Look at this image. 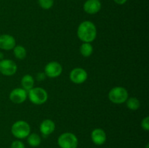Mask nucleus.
Returning a JSON list of instances; mask_svg holds the SVG:
<instances>
[{"instance_id":"f257e3e1","label":"nucleus","mask_w":149,"mask_h":148,"mask_svg":"<svg viewBox=\"0 0 149 148\" xmlns=\"http://www.w3.org/2000/svg\"><path fill=\"white\" fill-rule=\"evenodd\" d=\"M77 36L83 42L91 43L97 36V28L93 22L85 20L81 22L77 28Z\"/></svg>"},{"instance_id":"f03ea898","label":"nucleus","mask_w":149,"mask_h":148,"mask_svg":"<svg viewBox=\"0 0 149 148\" xmlns=\"http://www.w3.org/2000/svg\"><path fill=\"white\" fill-rule=\"evenodd\" d=\"M28 97L33 104L41 105L47 101L48 94L45 89L41 87H33L28 91Z\"/></svg>"},{"instance_id":"7ed1b4c3","label":"nucleus","mask_w":149,"mask_h":148,"mask_svg":"<svg viewBox=\"0 0 149 148\" xmlns=\"http://www.w3.org/2000/svg\"><path fill=\"white\" fill-rule=\"evenodd\" d=\"M11 132L17 139H23L27 138L31 133L30 125L25 120H17L12 126Z\"/></svg>"},{"instance_id":"20e7f679","label":"nucleus","mask_w":149,"mask_h":148,"mask_svg":"<svg viewBox=\"0 0 149 148\" xmlns=\"http://www.w3.org/2000/svg\"><path fill=\"white\" fill-rule=\"evenodd\" d=\"M129 97L126 89L122 86H116L112 88L109 92V99L114 104H122L127 101Z\"/></svg>"},{"instance_id":"39448f33","label":"nucleus","mask_w":149,"mask_h":148,"mask_svg":"<svg viewBox=\"0 0 149 148\" xmlns=\"http://www.w3.org/2000/svg\"><path fill=\"white\" fill-rule=\"evenodd\" d=\"M58 144L61 148H77L78 138L71 132H65L59 136Z\"/></svg>"},{"instance_id":"423d86ee","label":"nucleus","mask_w":149,"mask_h":148,"mask_svg":"<svg viewBox=\"0 0 149 148\" xmlns=\"http://www.w3.org/2000/svg\"><path fill=\"white\" fill-rule=\"evenodd\" d=\"M17 66L12 59H3L0 60V73L6 76H12L17 72Z\"/></svg>"},{"instance_id":"0eeeda50","label":"nucleus","mask_w":149,"mask_h":148,"mask_svg":"<svg viewBox=\"0 0 149 148\" xmlns=\"http://www.w3.org/2000/svg\"><path fill=\"white\" fill-rule=\"evenodd\" d=\"M63 72V67L56 61L48 62L45 68V74L49 78H54L60 76Z\"/></svg>"},{"instance_id":"6e6552de","label":"nucleus","mask_w":149,"mask_h":148,"mask_svg":"<svg viewBox=\"0 0 149 148\" xmlns=\"http://www.w3.org/2000/svg\"><path fill=\"white\" fill-rule=\"evenodd\" d=\"M69 78L70 80L74 84H83L87 79V73L85 70L81 68H74L70 73Z\"/></svg>"},{"instance_id":"1a4fd4ad","label":"nucleus","mask_w":149,"mask_h":148,"mask_svg":"<svg viewBox=\"0 0 149 148\" xmlns=\"http://www.w3.org/2000/svg\"><path fill=\"white\" fill-rule=\"evenodd\" d=\"M27 91L23 88H16L12 90L10 94V100L15 104H22L26 100Z\"/></svg>"},{"instance_id":"9d476101","label":"nucleus","mask_w":149,"mask_h":148,"mask_svg":"<svg viewBox=\"0 0 149 148\" xmlns=\"http://www.w3.org/2000/svg\"><path fill=\"white\" fill-rule=\"evenodd\" d=\"M16 46V41L13 36L9 34H3L0 36V49L9 51L13 49Z\"/></svg>"},{"instance_id":"9b49d317","label":"nucleus","mask_w":149,"mask_h":148,"mask_svg":"<svg viewBox=\"0 0 149 148\" xmlns=\"http://www.w3.org/2000/svg\"><path fill=\"white\" fill-rule=\"evenodd\" d=\"M101 7L100 0H87L83 5V9L87 14L94 15L100 11Z\"/></svg>"},{"instance_id":"f8f14e48","label":"nucleus","mask_w":149,"mask_h":148,"mask_svg":"<svg viewBox=\"0 0 149 148\" xmlns=\"http://www.w3.org/2000/svg\"><path fill=\"white\" fill-rule=\"evenodd\" d=\"M91 139L96 145H103L106 141V133L102 129H95L92 131Z\"/></svg>"},{"instance_id":"ddd939ff","label":"nucleus","mask_w":149,"mask_h":148,"mask_svg":"<svg viewBox=\"0 0 149 148\" xmlns=\"http://www.w3.org/2000/svg\"><path fill=\"white\" fill-rule=\"evenodd\" d=\"M39 130L44 136H49L55 130V123L50 119H45L41 123Z\"/></svg>"},{"instance_id":"4468645a","label":"nucleus","mask_w":149,"mask_h":148,"mask_svg":"<svg viewBox=\"0 0 149 148\" xmlns=\"http://www.w3.org/2000/svg\"><path fill=\"white\" fill-rule=\"evenodd\" d=\"M21 85L23 89H25L28 92L34 86V79H33V76L29 74L23 75L21 79Z\"/></svg>"},{"instance_id":"2eb2a0df","label":"nucleus","mask_w":149,"mask_h":148,"mask_svg":"<svg viewBox=\"0 0 149 148\" xmlns=\"http://www.w3.org/2000/svg\"><path fill=\"white\" fill-rule=\"evenodd\" d=\"M80 53L84 57H88L93 54V47L90 43L83 42L82 44L80 46Z\"/></svg>"},{"instance_id":"dca6fc26","label":"nucleus","mask_w":149,"mask_h":148,"mask_svg":"<svg viewBox=\"0 0 149 148\" xmlns=\"http://www.w3.org/2000/svg\"><path fill=\"white\" fill-rule=\"evenodd\" d=\"M27 142L31 147H36L40 145L42 140L39 134L36 133H32L27 136Z\"/></svg>"},{"instance_id":"f3484780","label":"nucleus","mask_w":149,"mask_h":148,"mask_svg":"<svg viewBox=\"0 0 149 148\" xmlns=\"http://www.w3.org/2000/svg\"><path fill=\"white\" fill-rule=\"evenodd\" d=\"M13 54L17 59H23L26 58L27 52H26V49H25L24 46H21V45H17L13 48Z\"/></svg>"},{"instance_id":"a211bd4d","label":"nucleus","mask_w":149,"mask_h":148,"mask_svg":"<svg viewBox=\"0 0 149 148\" xmlns=\"http://www.w3.org/2000/svg\"><path fill=\"white\" fill-rule=\"evenodd\" d=\"M125 102H126L128 108L131 110H138L140 106H141L140 101L136 97H130V98H128Z\"/></svg>"},{"instance_id":"6ab92c4d","label":"nucleus","mask_w":149,"mask_h":148,"mask_svg":"<svg viewBox=\"0 0 149 148\" xmlns=\"http://www.w3.org/2000/svg\"><path fill=\"white\" fill-rule=\"evenodd\" d=\"M39 6L44 10L52 8L54 4V0H38Z\"/></svg>"},{"instance_id":"aec40b11","label":"nucleus","mask_w":149,"mask_h":148,"mask_svg":"<svg viewBox=\"0 0 149 148\" xmlns=\"http://www.w3.org/2000/svg\"><path fill=\"white\" fill-rule=\"evenodd\" d=\"M141 127L143 129H144L145 131H148L149 130V117L146 116V118H144L141 121Z\"/></svg>"},{"instance_id":"412c9836","label":"nucleus","mask_w":149,"mask_h":148,"mask_svg":"<svg viewBox=\"0 0 149 148\" xmlns=\"http://www.w3.org/2000/svg\"><path fill=\"white\" fill-rule=\"evenodd\" d=\"M10 148H26V147H25L23 142H22L21 141L15 140L13 142V143L11 144Z\"/></svg>"},{"instance_id":"4be33fe9","label":"nucleus","mask_w":149,"mask_h":148,"mask_svg":"<svg viewBox=\"0 0 149 148\" xmlns=\"http://www.w3.org/2000/svg\"><path fill=\"white\" fill-rule=\"evenodd\" d=\"M45 76H46V75L45 74V73H39L36 75V79L38 81H43L45 78Z\"/></svg>"},{"instance_id":"5701e85b","label":"nucleus","mask_w":149,"mask_h":148,"mask_svg":"<svg viewBox=\"0 0 149 148\" xmlns=\"http://www.w3.org/2000/svg\"><path fill=\"white\" fill-rule=\"evenodd\" d=\"M113 1H114V2L116 3L117 4H120V5H122V4H125V3L127 1V0H113Z\"/></svg>"},{"instance_id":"b1692460","label":"nucleus","mask_w":149,"mask_h":148,"mask_svg":"<svg viewBox=\"0 0 149 148\" xmlns=\"http://www.w3.org/2000/svg\"><path fill=\"white\" fill-rule=\"evenodd\" d=\"M3 57H4V55L1 52H0V60L3 59Z\"/></svg>"},{"instance_id":"393cba45","label":"nucleus","mask_w":149,"mask_h":148,"mask_svg":"<svg viewBox=\"0 0 149 148\" xmlns=\"http://www.w3.org/2000/svg\"><path fill=\"white\" fill-rule=\"evenodd\" d=\"M145 148H149V144H147Z\"/></svg>"}]
</instances>
